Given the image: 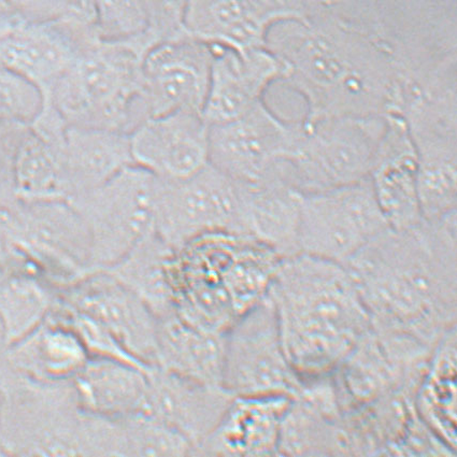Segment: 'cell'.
I'll use <instances>...</instances> for the list:
<instances>
[{
	"instance_id": "6da1fadb",
	"label": "cell",
	"mask_w": 457,
	"mask_h": 457,
	"mask_svg": "<svg viewBox=\"0 0 457 457\" xmlns=\"http://www.w3.org/2000/svg\"><path fill=\"white\" fill-rule=\"evenodd\" d=\"M270 49L287 67L282 82L303 98V122L398 114L404 84L390 51L333 0H304V15L278 24Z\"/></svg>"
},
{
	"instance_id": "7a4b0ae2",
	"label": "cell",
	"mask_w": 457,
	"mask_h": 457,
	"mask_svg": "<svg viewBox=\"0 0 457 457\" xmlns=\"http://www.w3.org/2000/svg\"><path fill=\"white\" fill-rule=\"evenodd\" d=\"M456 213L388 228L345 265L371 322L435 346L457 328Z\"/></svg>"
},
{
	"instance_id": "3957f363",
	"label": "cell",
	"mask_w": 457,
	"mask_h": 457,
	"mask_svg": "<svg viewBox=\"0 0 457 457\" xmlns=\"http://www.w3.org/2000/svg\"><path fill=\"white\" fill-rule=\"evenodd\" d=\"M267 297L287 361L303 381L333 376L371 327L359 287L339 262L286 257Z\"/></svg>"
},
{
	"instance_id": "277c9868",
	"label": "cell",
	"mask_w": 457,
	"mask_h": 457,
	"mask_svg": "<svg viewBox=\"0 0 457 457\" xmlns=\"http://www.w3.org/2000/svg\"><path fill=\"white\" fill-rule=\"evenodd\" d=\"M106 420L79 404L71 381L20 374L0 356V455L104 456Z\"/></svg>"
},
{
	"instance_id": "5b68a950",
	"label": "cell",
	"mask_w": 457,
	"mask_h": 457,
	"mask_svg": "<svg viewBox=\"0 0 457 457\" xmlns=\"http://www.w3.org/2000/svg\"><path fill=\"white\" fill-rule=\"evenodd\" d=\"M149 48L140 39L102 37L79 52L56 83L48 102L68 126L129 130L131 108L143 87V62Z\"/></svg>"
},
{
	"instance_id": "8992f818",
	"label": "cell",
	"mask_w": 457,
	"mask_h": 457,
	"mask_svg": "<svg viewBox=\"0 0 457 457\" xmlns=\"http://www.w3.org/2000/svg\"><path fill=\"white\" fill-rule=\"evenodd\" d=\"M4 262L65 290L93 272L86 224L66 199L20 201L9 212Z\"/></svg>"
},
{
	"instance_id": "52a82bcc",
	"label": "cell",
	"mask_w": 457,
	"mask_h": 457,
	"mask_svg": "<svg viewBox=\"0 0 457 457\" xmlns=\"http://www.w3.org/2000/svg\"><path fill=\"white\" fill-rule=\"evenodd\" d=\"M419 162V196L425 220L456 213L457 79L417 89L399 114Z\"/></svg>"
},
{
	"instance_id": "ba28073f",
	"label": "cell",
	"mask_w": 457,
	"mask_h": 457,
	"mask_svg": "<svg viewBox=\"0 0 457 457\" xmlns=\"http://www.w3.org/2000/svg\"><path fill=\"white\" fill-rule=\"evenodd\" d=\"M303 126L287 162L299 192L328 191L369 179L386 117H337Z\"/></svg>"
},
{
	"instance_id": "9c48e42d",
	"label": "cell",
	"mask_w": 457,
	"mask_h": 457,
	"mask_svg": "<svg viewBox=\"0 0 457 457\" xmlns=\"http://www.w3.org/2000/svg\"><path fill=\"white\" fill-rule=\"evenodd\" d=\"M154 229L172 250L206 235L245 236L240 182L210 164L182 180L156 178Z\"/></svg>"
},
{
	"instance_id": "30bf717a",
	"label": "cell",
	"mask_w": 457,
	"mask_h": 457,
	"mask_svg": "<svg viewBox=\"0 0 457 457\" xmlns=\"http://www.w3.org/2000/svg\"><path fill=\"white\" fill-rule=\"evenodd\" d=\"M156 178L136 165L67 201L86 224L92 271L117 264L154 230Z\"/></svg>"
},
{
	"instance_id": "8fae6325",
	"label": "cell",
	"mask_w": 457,
	"mask_h": 457,
	"mask_svg": "<svg viewBox=\"0 0 457 457\" xmlns=\"http://www.w3.org/2000/svg\"><path fill=\"white\" fill-rule=\"evenodd\" d=\"M430 346L401 330L372 323L334 374L343 411L396 393H416Z\"/></svg>"
},
{
	"instance_id": "7c38bea8",
	"label": "cell",
	"mask_w": 457,
	"mask_h": 457,
	"mask_svg": "<svg viewBox=\"0 0 457 457\" xmlns=\"http://www.w3.org/2000/svg\"><path fill=\"white\" fill-rule=\"evenodd\" d=\"M390 228L370 179L318 193H302L299 253L345 265Z\"/></svg>"
},
{
	"instance_id": "4fadbf2b",
	"label": "cell",
	"mask_w": 457,
	"mask_h": 457,
	"mask_svg": "<svg viewBox=\"0 0 457 457\" xmlns=\"http://www.w3.org/2000/svg\"><path fill=\"white\" fill-rule=\"evenodd\" d=\"M222 386L234 396L290 398L303 387L283 350L275 309L267 295L225 334Z\"/></svg>"
},
{
	"instance_id": "5bb4252c",
	"label": "cell",
	"mask_w": 457,
	"mask_h": 457,
	"mask_svg": "<svg viewBox=\"0 0 457 457\" xmlns=\"http://www.w3.org/2000/svg\"><path fill=\"white\" fill-rule=\"evenodd\" d=\"M99 34L92 14L72 12L45 21H25L0 35V66L26 79L48 102L56 83L79 52Z\"/></svg>"
},
{
	"instance_id": "9a60e30c",
	"label": "cell",
	"mask_w": 457,
	"mask_h": 457,
	"mask_svg": "<svg viewBox=\"0 0 457 457\" xmlns=\"http://www.w3.org/2000/svg\"><path fill=\"white\" fill-rule=\"evenodd\" d=\"M303 122H288L265 101L238 119L209 126V164L241 182H254L291 160Z\"/></svg>"
},
{
	"instance_id": "2e32d148",
	"label": "cell",
	"mask_w": 457,
	"mask_h": 457,
	"mask_svg": "<svg viewBox=\"0 0 457 457\" xmlns=\"http://www.w3.org/2000/svg\"><path fill=\"white\" fill-rule=\"evenodd\" d=\"M212 45L190 35L161 42L145 54L139 101L146 118L192 110L203 113L209 91Z\"/></svg>"
},
{
	"instance_id": "e0dca14e",
	"label": "cell",
	"mask_w": 457,
	"mask_h": 457,
	"mask_svg": "<svg viewBox=\"0 0 457 457\" xmlns=\"http://www.w3.org/2000/svg\"><path fill=\"white\" fill-rule=\"evenodd\" d=\"M60 298L67 306L103 324L129 353L154 367L157 319L143 299L110 273L91 272L61 291Z\"/></svg>"
},
{
	"instance_id": "ac0fdd59",
	"label": "cell",
	"mask_w": 457,
	"mask_h": 457,
	"mask_svg": "<svg viewBox=\"0 0 457 457\" xmlns=\"http://www.w3.org/2000/svg\"><path fill=\"white\" fill-rule=\"evenodd\" d=\"M304 15V0H190L187 34L208 45L236 51L266 48L278 24Z\"/></svg>"
},
{
	"instance_id": "d6986e66",
	"label": "cell",
	"mask_w": 457,
	"mask_h": 457,
	"mask_svg": "<svg viewBox=\"0 0 457 457\" xmlns=\"http://www.w3.org/2000/svg\"><path fill=\"white\" fill-rule=\"evenodd\" d=\"M129 131L134 165L156 178L182 180L209 164V125L202 112L145 118Z\"/></svg>"
},
{
	"instance_id": "ffe728a7",
	"label": "cell",
	"mask_w": 457,
	"mask_h": 457,
	"mask_svg": "<svg viewBox=\"0 0 457 457\" xmlns=\"http://www.w3.org/2000/svg\"><path fill=\"white\" fill-rule=\"evenodd\" d=\"M212 46V75L203 110L209 126L243 117L265 101V94L273 83L285 80V62L270 49L236 51Z\"/></svg>"
},
{
	"instance_id": "44dd1931",
	"label": "cell",
	"mask_w": 457,
	"mask_h": 457,
	"mask_svg": "<svg viewBox=\"0 0 457 457\" xmlns=\"http://www.w3.org/2000/svg\"><path fill=\"white\" fill-rule=\"evenodd\" d=\"M234 397L222 386L154 367L144 414L175 430L193 451L217 427Z\"/></svg>"
},
{
	"instance_id": "7402d4cb",
	"label": "cell",
	"mask_w": 457,
	"mask_h": 457,
	"mask_svg": "<svg viewBox=\"0 0 457 457\" xmlns=\"http://www.w3.org/2000/svg\"><path fill=\"white\" fill-rule=\"evenodd\" d=\"M370 182L391 228H412L424 220L419 196V162L403 119L386 114Z\"/></svg>"
},
{
	"instance_id": "603a6c76",
	"label": "cell",
	"mask_w": 457,
	"mask_h": 457,
	"mask_svg": "<svg viewBox=\"0 0 457 457\" xmlns=\"http://www.w3.org/2000/svg\"><path fill=\"white\" fill-rule=\"evenodd\" d=\"M290 397L235 396L194 456H278L280 429Z\"/></svg>"
},
{
	"instance_id": "cb8c5ba5",
	"label": "cell",
	"mask_w": 457,
	"mask_h": 457,
	"mask_svg": "<svg viewBox=\"0 0 457 457\" xmlns=\"http://www.w3.org/2000/svg\"><path fill=\"white\" fill-rule=\"evenodd\" d=\"M240 182L245 237L253 238L283 259L299 253L302 193L282 164L260 180Z\"/></svg>"
},
{
	"instance_id": "d4e9b609",
	"label": "cell",
	"mask_w": 457,
	"mask_h": 457,
	"mask_svg": "<svg viewBox=\"0 0 457 457\" xmlns=\"http://www.w3.org/2000/svg\"><path fill=\"white\" fill-rule=\"evenodd\" d=\"M59 164L62 199L96 190L134 165L129 131L68 126Z\"/></svg>"
},
{
	"instance_id": "484cf974",
	"label": "cell",
	"mask_w": 457,
	"mask_h": 457,
	"mask_svg": "<svg viewBox=\"0 0 457 457\" xmlns=\"http://www.w3.org/2000/svg\"><path fill=\"white\" fill-rule=\"evenodd\" d=\"M9 367L46 382L71 381L89 359L77 334L51 312L22 339L0 349Z\"/></svg>"
},
{
	"instance_id": "4316f807",
	"label": "cell",
	"mask_w": 457,
	"mask_h": 457,
	"mask_svg": "<svg viewBox=\"0 0 457 457\" xmlns=\"http://www.w3.org/2000/svg\"><path fill=\"white\" fill-rule=\"evenodd\" d=\"M151 370L122 361L88 359L71 385L79 404L86 411L104 418L125 419L144 414Z\"/></svg>"
},
{
	"instance_id": "83f0119b",
	"label": "cell",
	"mask_w": 457,
	"mask_h": 457,
	"mask_svg": "<svg viewBox=\"0 0 457 457\" xmlns=\"http://www.w3.org/2000/svg\"><path fill=\"white\" fill-rule=\"evenodd\" d=\"M225 334L204 329L177 312L157 319L154 367L222 386Z\"/></svg>"
},
{
	"instance_id": "f1b7e54d",
	"label": "cell",
	"mask_w": 457,
	"mask_h": 457,
	"mask_svg": "<svg viewBox=\"0 0 457 457\" xmlns=\"http://www.w3.org/2000/svg\"><path fill=\"white\" fill-rule=\"evenodd\" d=\"M457 328L435 345L413 397L414 410L436 438L456 454Z\"/></svg>"
},
{
	"instance_id": "f546056e",
	"label": "cell",
	"mask_w": 457,
	"mask_h": 457,
	"mask_svg": "<svg viewBox=\"0 0 457 457\" xmlns=\"http://www.w3.org/2000/svg\"><path fill=\"white\" fill-rule=\"evenodd\" d=\"M173 251L154 229L117 264L104 270L143 299L160 319L176 312L170 277Z\"/></svg>"
},
{
	"instance_id": "4dcf8cb0",
	"label": "cell",
	"mask_w": 457,
	"mask_h": 457,
	"mask_svg": "<svg viewBox=\"0 0 457 457\" xmlns=\"http://www.w3.org/2000/svg\"><path fill=\"white\" fill-rule=\"evenodd\" d=\"M60 301V292L42 278L0 265V328L4 346L45 321Z\"/></svg>"
},
{
	"instance_id": "1f68e13d",
	"label": "cell",
	"mask_w": 457,
	"mask_h": 457,
	"mask_svg": "<svg viewBox=\"0 0 457 457\" xmlns=\"http://www.w3.org/2000/svg\"><path fill=\"white\" fill-rule=\"evenodd\" d=\"M278 455L350 456L343 414L292 398L282 420Z\"/></svg>"
},
{
	"instance_id": "d6a6232c",
	"label": "cell",
	"mask_w": 457,
	"mask_h": 457,
	"mask_svg": "<svg viewBox=\"0 0 457 457\" xmlns=\"http://www.w3.org/2000/svg\"><path fill=\"white\" fill-rule=\"evenodd\" d=\"M15 185L22 202L62 198L59 155L30 128L18 152Z\"/></svg>"
},
{
	"instance_id": "836d02e7",
	"label": "cell",
	"mask_w": 457,
	"mask_h": 457,
	"mask_svg": "<svg viewBox=\"0 0 457 457\" xmlns=\"http://www.w3.org/2000/svg\"><path fill=\"white\" fill-rule=\"evenodd\" d=\"M97 33L104 39L149 38V0H89Z\"/></svg>"
},
{
	"instance_id": "e575fe53",
	"label": "cell",
	"mask_w": 457,
	"mask_h": 457,
	"mask_svg": "<svg viewBox=\"0 0 457 457\" xmlns=\"http://www.w3.org/2000/svg\"><path fill=\"white\" fill-rule=\"evenodd\" d=\"M42 98L26 79L0 66V124H30L39 113Z\"/></svg>"
},
{
	"instance_id": "d590c367",
	"label": "cell",
	"mask_w": 457,
	"mask_h": 457,
	"mask_svg": "<svg viewBox=\"0 0 457 457\" xmlns=\"http://www.w3.org/2000/svg\"><path fill=\"white\" fill-rule=\"evenodd\" d=\"M30 124H0V208L13 207L20 202L15 185V164L21 144Z\"/></svg>"
},
{
	"instance_id": "8d00e7d4",
	"label": "cell",
	"mask_w": 457,
	"mask_h": 457,
	"mask_svg": "<svg viewBox=\"0 0 457 457\" xmlns=\"http://www.w3.org/2000/svg\"><path fill=\"white\" fill-rule=\"evenodd\" d=\"M190 0H149L148 38L154 46L187 35L185 17Z\"/></svg>"
},
{
	"instance_id": "74e56055",
	"label": "cell",
	"mask_w": 457,
	"mask_h": 457,
	"mask_svg": "<svg viewBox=\"0 0 457 457\" xmlns=\"http://www.w3.org/2000/svg\"><path fill=\"white\" fill-rule=\"evenodd\" d=\"M25 22L9 0H0V35Z\"/></svg>"
},
{
	"instance_id": "f35d334b",
	"label": "cell",
	"mask_w": 457,
	"mask_h": 457,
	"mask_svg": "<svg viewBox=\"0 0 457 457\" xmlns=\"http://www.w3.org/2000/svg\"><path fill=\"white\" fill-rule=\"evenodd\" d=\"M75 2L82 4L83 7H86V8L91 10V12H92L91 4H89V0H75Z\"/></svg>"
}]
</instances>
